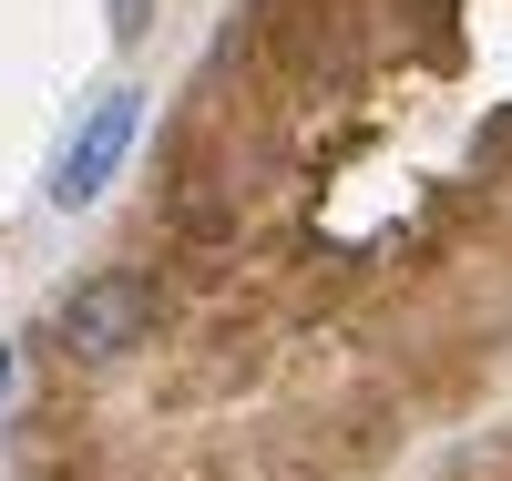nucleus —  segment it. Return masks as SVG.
Masks as SVG:
<instances>
[{
    "label": "nucleus",
    "instance_id": "f257e3e1",
    "mask_svg": "<svg viewBox=\"0 0 512 481\" xmlns=\"http://www.w3.org/2000/svg\"><path fill=\"white\" fill-rule=\"evenodd\" d=\"M134 134H144V93L134 82H113V93H93V113L72 123V144L52 154V195L62 215H82V205H103V185L123 174V154H134Z\"/></svg>",
    "mask_w": 512,
    "mask_h": 481
},
{
    "label": "nucleus",
    "instance_id": "f03ea898",
    "mask_svg": "<svg viewBox=\"0 0 512 481\" xmlns=\"http://www.w3.org/2000/svg\"><path fill=\"white\" fill-rule=\"evenodd\" d=\"M52 338L72 348V359H123V348H144L154 338V277H134V267H103V277H82L72 297H62V318H52Z\"/></svg>",
    "mask_w": 512,
    "mask_h": 481
},
{
    "label": "nucleus",
    "instance_id": "7ed1b4c3",
    "mask_svg": "<svg viewBox=\"0 0 512 481\" xmlns=\"http://www.w3.org/2000/svg\"><path fill=\"white\" fill-rule=\"evenodd\" d=\"M144 31V0H113V41H134Z\"/></svg>",
    "mask_w": 512,
    "mask_h": 481
},
{
    "label": "nucleus",
    "instance_id": "20e7f679",
    "mask_svg": "<svg viewBox=\"0 0 512 481\" xmlns=\"http://www.w3.org/2000/svg\"><path fill=\"white\" fill-rule=\"evenodd\" d=\"M11 379H21V348H0V400H11Z\"/></svg>",
    "mask_w": 512,
    "mask_h": 481
}]
</instances>
